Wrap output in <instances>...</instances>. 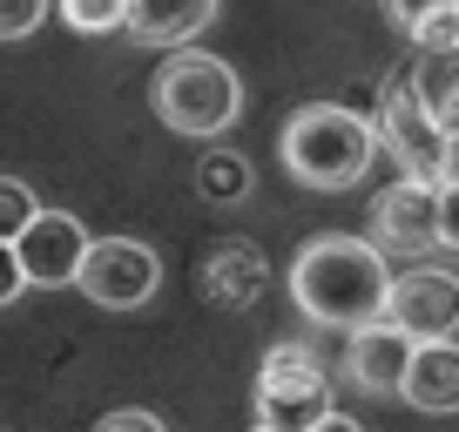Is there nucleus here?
Segmentation results:
<instances>
[{
	"label": "nucleus",
	"mask_w": 459,
	"mask_h": 432,
	"mask_svg": "<svg viewBox=\"0 0 459 432\" xmlns=\"http://www.w3.org/2000/svg\"><path fill=\"white\" fill-rule=\"evenodd\" d=\"M385 250L365 244V237H311L290 264V304H298L311 324H372L378 304H385Z\"/></svg>",
	"instance_id": "obj_1"
},
{
	"label": "nucleus",
	"mask_w": 459,
	"mask_h": 432,
	"mask_svg": "<svg viewBox=\"0 0 459 432\" xmlns=\"http://www.w3.org/2000/svg\"><path fill=\"white\" fill-rule=\"evenodd\" d=\"M277 156H284V176L304 189H351L365 183L378 143H372V122L344 101H304L298 116L284 122L277 135Z\"/></svg>",
	"instance_id": "obj_2"
},
{
	"label": "nucleus",
	"mask_w": 459,
	"mask_h": 432,
	"mask_svg": "<svg viewBox=\"0 0 459 432\" xmlns=\"http://www.w3.org/2000/svg\"><path fill=\"white\" fill-rule=\"evenodd\" d=\"M149 101H156L162 129L210 143V135H223L230 122L244 116V82L216 55H169L156 68V82H149Z\"/></svg>",
	"instance_id": "obj_3"
},
{
	"label": "nucleus",
	"mask_w": 459,
	"mask_h": 432,
	"mask_svg": "<svg viewBox=\"0 0 459 432\" xmlns=\"http://www.w3.org/2000/svg\"><path fill=\"white\" fill-rule=\"evenodd\" d=\"M372 143L385 149V156L399 162V176H412V183H432V189L453 183V129L412 95V74H392L385 82Z\"/></svg>",
	"instance_id": "obj_4"
},
{
	"label": "nucleus",
	"mask_w": 459,
	"mask_h": 432,
	"mask_svg": "<svg viewBox=\"0 0 459 432\" xmlns=\"http://www.w3.org/2000/svg\"><path fill=\"white\" fill-rule=\"evenodd\" d=\"M372 244L399 250V257H426V250H453L459 244V216H453V183L432 189L399 176L392 189H378L372 203Z\"/></svg>",
	"instance_id": "obj_5"
},
{
	"label": "nucleus",
	"mask_w": 459,
	"mask_h": 432,
	"mask_svg": "<svg viewBox=\"0 0 459 432\" xmlns=\"http://www.w3.org/2000/svg\"><path fill=\"white\" fill-rule=\"evenodd\" d=\"M331 412V378L304 345H271L257 365V426L264 432H311Z\"/></svg>",
	"instance_id": "obj_6"
},
{
	"label": "nucleus",
	"mask_w": 459,
	"mask_h": 432,
	"mask_svg": "<svg viewBox=\"0 0 459 432\" xmlns=\"http://www.w3.org/2000/svg\"><path fill=\"white\" fill-rule=\"evenodd\" d=\"M74 284H82V298L101 304V311H135V304L156 298L162 257L149 244H135V237H88L82 264H74Z\"/></svg>",
	"instance_id": "obj_7"
},
{
	"label": "nucleus",
	"mask_w": 459,
	"mask_h": 432,
	"mask_svg": "<svg viewBox=\"0 0 459 432\" xmlns=\"http://www.w3.org/2000/svg\"><path fill=\"white\" fill-rule=\"evenodd\" d=\"M82 216L74 210H34L28 223L14 230V264H21V284L34 290H61L74 284V264H82Z\"/></svg>",
	"instance_id": "obj_8"
},
{
	"label": "nucleus",
	"mask_w": 459,
	"mask_h": 432,
	"mask_svg": "<svg viewBox=\"0 0 459 432\" xmlns=\"http://www.w3.org/2000/svg\"><path fill=\"white\" fill-rule=\"evenodd\" d=\"M378 317L399 324L405 338H453L459 284L446 271H399V277H385V304H378Z\"/></svg>",
	"instance_id": "obj_9"
},
{
	"label": "nucleus",
	"mask_w": 459,
	"mask_h": 432,
	"mask_svg": "<svg viewBox=\"0 0 459 432\" xmlns=\"http://www.w3.org/2000/svg\"><path fill=\"white\" fill-rule=\"evenodd\" d=\"M405 351H412V338H405L399 324H385V317L351 324V345H344V378H351L359 392H399Z\"/></svg>",
	"instance_id": "obj_10"
},
{
	"label": "nucleus",
	"mask_w": 459,
	"mask_h": 432,
	"mask_svg": "<svg viewBox=\"0 0 459 432\" xmlns=\"http://www.w3.org/2000/svg\"><path fill=\"white\" fill-rule=\"evenodd\" d=\"M216 21V0H122V34L143 48H189Z\"/></svg>",
	"instance_id": "obj_11"
},
{
	"label": "nucleus",
	"mask_w": 459,
	"mask_h": 432,
	"mask_svg": "<svg viewBox=\"0 0 459 432\" xmlns=\"http://www.w3.org/2000/svg\"><path fill=\"white\" fill-rule=\"evenodd\" d=\"M399 392L419 405V412H453L459 405V351H453V338H412Z\"/></svg>",
	"instance_id": "obj_12"
},
{
	"label": "nucleus",
	"mask_w": 459,
	"mask_h": 432,
	"mask_svg": "<svg viewBox=\"0 0 459 432\" xmlns=\"http://www.w3.org/2000/svg\"><path fill=\"white\" fill-rule=\"evenodd\" d=\"M271 264H264L257 244H223L210 257V271H203V298L216 304V311H244V304L264 298V284H271Z\"/></svg>",
	"instance_id": "obj_13"
},
{
	"label": "nucleus",
	"mask_w": 459,
	"mask_h": 432,
	"mask_svg": "<svg viewBox=\"0 0 459 432\" xmlns=\"http://www.w3.org/2000/svg\"><path fill=\"white\" fill-rule=\"evenodd\" d=\"M412 74V95L426 101L432 116L453 129V101H459V82H453V48H419V68H405Z\"/></svg>",
	"instance_id": "obj_14"
},
{
	"label": "nucleus",
	"mask_w": 459,
	"mask_h": 432,
	"mask_svg": "<svg viewBox=\"0 0 459 432\" xmlns=\"http://www.w3.org/2000/svg\"><path fill=\"white\" fill-rule=\"evenodd\" d=\"M196 196L216 203V210H223V203H244L250 196V162L237 156V149H210V156L196 162Z\"/></svg>",
	"instance_id": "obj_15"
},
{
	"label": "nucleus",
	"mask_w": 459,
	"mask_h": 432,
	"mask_svg": "<svg viewBox=\"0 0 459 432\" xmlns=\"http://www.w3.org/2000/svg\"><path fill=\"white\" fill-rule=\"evenodd\" d=\"M74 34H122V0H55Z\"/></svg>",
	"instance_id": "obj_16"
},
{
	"label": "nucleus",
	"mask_w": 459,
	"mask_h": 432,
	"mask_svg": "<svg viewBox=\"0 0 459 432\" xmlns=\"http://www.w3.org/2000/svg\"><path fill=\"white\" fill-rule=\"evenodd\" d=\"M34 210H41V203H34V189L14 183V176H0V244H14V230L28 223Z\"/></svg>",
	"instance_id": "obj_17"
},
{
	"label": "nucleus",
	"mask_w": 459,
	"mask_h": 432,
	"mask_svg": "<svg viewBox=\"0 0 459 432\" xmlns=\"http://www.w3.org/2000/svg\"><path fill=\"white\" fill-rule=\"evenodd\" d=\"M48 7H55V0H0V41H28L48 21Z\"/></svg>",
	"instance_id": "obj_18"
},
{
	"label": "nucleus",
	"mask_w": 459,
	"mask_h": 432,
	"mask_svg": "<svg viewBox=\"0 0 459 432\" xmlns=\"http://www.w3.org/2000/svg\"><path fill=\"white\" fill-rule=\"evenodd\" d=\"M459 0H385V14H392V28L399 34H419L432 14H453Z\"/></svg>",
	"instance_id": "obj_19"
},
{
	"label": "nucleus",
	"mask_w": 459,
	"mask_h": 432,
	"mask_svg": "<svg viewBox=\"0 0 459 432\" xmlns=\"http://www.w3.org/2000/svg\"><path fill=\"white\" fill-rule=\"evenodd\" d=\"M101 432H162L156 412H101Z\"/></svg>",
	"instance_id": "obj_20"
},
{
	"label": "nucleus",
	"mask_w": 459,
	"mask_h": 432,
	"mask_svg": "<svg viewBox=\"0 0 459 432\" xmlns=\"http://www.w3.org/2000/svg\"><path fill=\"white\" fill-rule=\"evenodd\" d=\"M21 290H28V284H21V264H14V244H0V304H14Z\"/></svg>",
	"instance_id": "obj_21"
}]
</instances>
